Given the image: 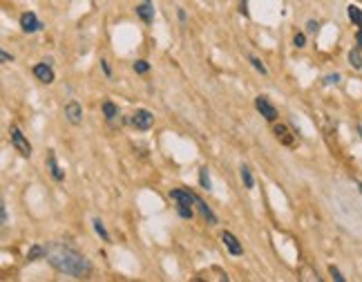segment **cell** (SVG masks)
<instances>
[{
  "mask_svg": "<svg viewBox=\"0 0 362 282\" xmlns=\"http://www.w3.org/2000/svg\"><path fill=\"white\" fill-rule=\"evenodd\" d=\"M45 249H47L45 258L49 260V264H52L56 271L67 273V276H72V278H78V280H83V278H87L89 273H92V262H89L83 253L74 251L72 246L61 244V242H52V244H47Z\"/></svg>",
  "mask_w": 362,
  "mask_h": 282,
  "instance_id": "cell-1",
  "label": "cell"
},
{
  "mask_svg": "<svg viewBox=\"0 0 362 282\" xmlns=\"http://www.w3.org/2000/svg\"><path fill=\"white\" fill-rule=\"evenodd\" d=\"M170 197L177 201V213L183 219H192V215H195L192 206H195V197H197L195 192L183 190V188H174V190H170Z\"/></svg>",
  "mask_w": 362,
  "mask_h": 282,
  "instance_id": "cell-2",
  "label": "cell"
},
{
  "mask_svg": "<svg viewBox=\"0 0 362 282\" xmlns=\"http://www.w3.org/2000/svg\"><path fill=\"white\" fill-rule=\"evenodd\" d=\"M9 137H11V146L16 148L22 157H31V143L25 139V134L20 132V128L11 125V128H9Z\"/></svg>",
  "mask_w": 362,
  "mask_h": 282,
  "instance_id": "cell-3",
  "label": "cell"
},
{
  "mask_svg": "<svg viewBox=\"0 0 362 282\" xmlns=\"http://www.w3.org/2000/svg\"><path fill=\"white\" fill-rule=\"evenodd\" d=\"M255 107H257V112H259V114H262L266 121H275V119H277V107L273 105V103L268 101L266 96H262V94H259V96L255 98Z\"/></svg>",
  "mask_w": 362,
  "mask_h": 282,
  "instance_id": "cell-4",
  "label": "cell"
},
{
  "mask_svg": "<svg viewBox=\"0 0 362 282\" xmlns=\"http://www.w3.org/2000/svg\"><path fill=\"white\" fill-rule=\"evenodd\" d=\"M152 123H154V116H152V112L147 110H137L132 114V125L137 130H150Z\"/></svg>",
  "mask_w": 362,
  "mask_h": 282,
  "instance_id": "cell-5",
  "label": "cell"
},
{
  "mask_svg": "<svg viewBox=\"0 0 362 282\" xmlns=\"http://www.w3.org/2000/svg\"><path fill=\"white\" fill-rule=\"evenodd\" d=\"M20 27H22V31H27V34H34V31L43 29V22L36 18L34 11H25L20 16Z\"/></svg>",
  "mask_w": 362,
  "mask_h": 282,
  "instance_id": "cell-6",
  "label": "cell"
},
{
  "mask_svg": "<svg viewBox=\"0 0 362 282\" xmlns=\"http://www.w3.org/2000/svg\"><path fill=\"white\" fill-rule=\"evenodd\" d=\"M65 116L72 125H80L83 123V107H80L78 101H70L65 105Z\"/></svg>",
  "mask_w": 362,
  "mask_h": 282,
  "instance_id": "cell-7",
  "label": "cell"
},
{
  "mask_svg": "<svg viewBox=\"0 0 362 282\" xmlns=\"http://www.w3.org/2000/svg\"><path fill=\"white\" fill-rule=\"evenodd\" d=\"M221 244L226 246L230 255H241V253H244V246H241V242L237 240V237L232 235L230 231H223L221 233Z\"/></svg>",
  "mask_w": 362,
  "mask_h": 282,
  "instance_id": "cell-8",
  "label": "cell"
},
{
  "mask_svg": "<svg viewBox=\"0 0 362 282\" xmlns=\"http://www.w3.org/2000/svg\"><path fill=\"white\" fill-rule=\"evenodd\" d=\"M34 76L38 81H43V83H52L54 81V70L52 65H49L47 61L45 63H38V65H34Z\"/></svg>",
  "mask_w": 362,
  "mask_h": 282,
  "instance_id": "cell-9",
  "label": "cell"
},
{
  "mask_svg": "<svg viewBox=\"0 0 362 282\" xmlns=\"http://www.w3.org/2000/svg\"><path fill=\"white\" fill-rule=\"evenodd\" d=\"M195 206H197V210H199V213L204 215V219H206V222H208V224H213V226H215V224L219 222V219H217V215H215L213 210L208 208V204H206L204 199H199V197H195Z\"/></svg>",
  "mask_w": 362,
  "mask_h": 282,
  "instance_id": "cell-10",
  "label": "cell"
},
{
  "mask_svg": "<svg viewBox=\"0 0 362 282\" xmlns=\"http://www.w3.org/2000/svg\"><path fill=\"white\" fill-rule=\"evenodd\" d=\"M137 16L141 18L143 22H152V20H154V7L150 4V0H145L143 4H137Z\"/></svg>",
  "mask_w": 362,
  "mask_h": 282,
  "instance_id": "cell-11",
  "label": "cell"
},
{
  "mask_svg": "<svg viewBox=\"0 0 362 282\" xmlns=\"http://www.w3.org/2000/svg\"><path fill=\"white\" fill-rule=\"evenodd\" d=\"M273 132H275V137L280 139L284 146H293V134L289 132V128H286L284 123H277L275 128H273Z\"/></svg>",
  "mask_w": 362,
  "mask_h": 282,
  "instance_id": "cell-12",
  "label": "cell"
},
{
  "mask_svg": "<svg viewBox=\"0 0 362 282\" xmlns=\"http://www.w3.org/2000/svg\"><path fill=\"white\" fill-rule=\"evenodd\" d=\"M47 166H49V173H52V177L56 179V182H63V179H65L63 170L58 168V164H56V157H54V152H49V155H47Z\"/></svg>",
  "mask_w": 362,
  "mask_h": 282,
  "instance_id": "cell-13",
  "label": "cell"
},
{
  "mask_svg": "<svg viewBox=\"0 0 362 282\" xmlns=\"http://www.w3.org/2000/svg\"><path fill=\"white\" fill-rule=\"evenodd\" d=\"M239 175H241V182H244V186L248 188V190H253L255 188V179H253V173H250V166H241L239 168Z\"/></svg>",
  "mask_w": 362,
  "mask_h": 282,
  "instance_id": "cell-14",
  "label": "cell"
},
{
  "mask_svg": "<svg viewBox=\"0 0 362 282\" xmlns=\"http://www.w3.org/2000/svg\"><path fill=\"white\" fill-rule=\"evenodd\" d=\"M45 253H47V249H45L43 244H34L29 251H27V260H29V262H36V260L45 258Z\"/></svg>",
  "mask_w": 362,
  "mask_h": 282,
  "instance_id": "cell-15",
  "label": "cell"
},
{
  "mask_svg": "<svg viewBox=\"0 0 362 282\" xmlns=\"http://www.w3.org/2000/svg\"><path fill=\"white\" fill-rule=\"evenodd\" d=\"M347 13H349V18H351L353 25L362 27V9H360V7H356V4H349V7H347Z\"/></svg>",
  "mask_w": 362,
  "mask_h": 282,
  "instance_id": "cell-16",
  "label": "cell"
},
{
  "mask_svg": "<svg viewBox=\"0 0 362 282\" xmlns=\"http://www.w3.org/2000/svg\"><path fill=\"white\" fill-rule=\"evenodd\" d=\"M103 114H105L107 121H114L116 114H119V107H116L112 101H105V103H103Z\"/></svg>",
  "mask_w": 362,
  "mask_h": 282,
  "instance_id": "cell-17",
  "label": "cell"
},
{
  "mask_svg": "<svg viewBox=\"0 0 362 282\" xmlns=\"http://www.w3.org/2000/svg\"><path fill=\"white\" fill-rule=\"evenodd\" d=\"M349 63H351L356 70H362V54H360V47H353L349 52Z\"/></svg>",
  "mask_w": 362,
  "mask_h": 282,
  "instance_id": "cell-18",
  "label": "cell"
},
{
  "mask_svg": "<svg viewBox=\"0 0 362 282\" xmlns=\"http://www.w3.org/2000/svg\"><path fill=\"white\" fill-rule=\"evenodd\" d=\"M92 224H94V231L98 233V235H101V240H105V242H112L110 240V233H107V228H105V224L101 222V219H92Z\"/></svg>",
  "mask_w": 362,
  "mask_h": 282,
  "instance_id": "cell-19",
  "label": "cell"
},
{
  "mask_svg": "<svg viewBox=\"0 0 362 282\" xmlns=\"http://www.w3.org/2000/svg\"><path fill=\"white\" fill-rule=\"evenodd\" d=\"M199 184L204 190H210L213 188V182H210V175H208V168H201L199 170Z\"/></svg>",
  "mask_w": 362,
  "mask_h": 282,
  "instance_id": "cell-20",
  "label": "cell"
},
{
  "mask_svg": "<svg viewBox=\"0 0 362 282\" xmlns=\"http://www.w3.org/2000/svg\"><path fill=\"white\" fill-rule=\"evenodd\" d=\"M248 61H250V65H253V67H255V70H257V72H259V74H264V76H266V74H268L266 65H264V63H262V61H259V58H257V56H250V58H248Z\"/></svg>",
  "mask_w": 362,
  "mask_h": 282,
  "instance_id": "cell-21",
  "label": "cell"
},
{
  "mask_svg": "<svg viewBox=\"0 0 362 282\" xmlns=\"http://www.w3.org/2000/svg\"><path fill=\"white\" fill-rule=\"evenodd\" d=\"M147 70H150V65H147L145 61H134V72H137V74H145Z\"/></svg>",
  "mask_w": 362,
  "mask_h": 282,
  "instance_id": "cell-22",
  "label": "cell"
},
{
  "mask_svg": "<svg viewBox=\"0 0 362 282\" xmlns=\"http://www.w3.org/2000/svg\"><path fill=\"white\" fill-rule=\"evenodd\" d=\"M293 45H295V47H304V45H306V36H304V34H295L293 36Z\"/></svg>",
  "mask_w": 362,
  "mask_h": 282,
  "instance_id": "cell-23",
  "label": "cell"
},
{
  "mask_svg": "<svg viewBox=\"0 0 362 282\" xmlns=\"http://www.w3.org/2000/svg\"><path fill=\"white\" fill-rule=\"evenodd\" d=\"M329 273H331V276H333V280H338V282H344V276H342V273H340V269H335V267H333V264H331V267H329Z\"/></svg>",
  "mask_w": 362,
  "mask_h": 282,
  "instance_id": "cell-24",
  "label": "cell"
},
{
  "mask_svg": "<svg viewBox=\"0 0 362 282\" xmlns=\"http://www.w3.org/2000/svg\"><path fill=\"white\" fill-rule=\"evenodd\" d=\"M324 83H326V85L340 83V74H329V76H324Z\"/></svg>",
  "mask_w": 362,
  "mask_h": 282,
  "instance_id": "cell-25",
  "label": "cell"
},
{
  "mask_svg": "<svg viewBox=\"0 0 362 282\" xmlns=\"http://www.w3.org/2000/svg\"><path fill=\"white\" fill-rule=\"evenodd\" d=\"M101 67H103V72H105V76L110 79V76H112V70H110V65H107L105 58H101Z\"/></svg>",
  "mask_w": 362,
  "mask_h": 282,
  "instance_id": "cell-26",
  "label": "cell"
},
{
  "mask_svg": "<svg viewBox=\"0 0 362 282\" xmlns=\"http://www.w3.org/2000/svg\"><path fill=\"white\" fill-rule=\"evenodd\" d=\"M306 31H308V34L317 31V20H308V22H306Z\"/></svg>",
  "mask_w": 362,
  "mask_h": 282,
  "instance_id": "cell-27",
  "label": "cell"
},
{
  "mask_svg": "<svg viewBox=\"0 0 362 282\" xmlns=\"http://www.w3.org/2000/svg\"><path fill=\"white\" fill-rule=\"evenodd\" d=\"M0 210H2V226H7V222H9V213H7V206H0Z\"/></svg>",
  "mask_w": 362,
  "mask_h": 282,
  "instance_id": "cell-28",
  "label": "cell"
},
{
  "mask_svg": "<svg viewBox=\"0 0 362 282\" xmlns=\"http://www.w3.org/2000/svg\"><path fill=\"white\" fill-rule=\"evenodd\" d=\"M0 58H2V63H11V61H13V56H11L9 52H4V49L0 52Z\"/></svg>",
  "mask_w": 362,
  "mask_h": 282,
  "instance_id": "cell-29",
  "label": "cell"
},
{
  "mask_svg": "<svg viewBox=\"0 0 362 282\" xmlns=\"http://www.w3.org/2000/svg\"><path fill=\"white\" fill-rule=\"evenodd\" d=\"M356 43H358V47L362 49V27L358 29V34H356Z\"/></svg>",
  "mask_w": 362,
  "mask_h": 282,
  "instance_id": "cell-30",
  "label": "cell"
},
{
  "mask_svg": "<svg viewBox=\"0 0 362 282\" xmlns=\"http://www.w3.org/2000/svg\"><path fill=\"white\" fill-rule=\"evenodd\" d=\"M360 192H362V186H360Z\"/></svg>",
  "mask_w": 362,
  "mask_h": 282,
  "instance_id": "cell-31",
  "label": "cell"
},
{
  "mask_svg": "<svg viewBox=\"0 0 362 282\" xmlns=\"http://www.w3.org/2000/svg\"><path fill=\"white\" fill-rule=\"evenodd\" d=\"M360 137H362V132H360Z\"/></svg>",
  "mask_w": 362,
  "mask_h": 282,
  "instance_id": "cell-32",
  "label": "cell"
}]
</instances>
